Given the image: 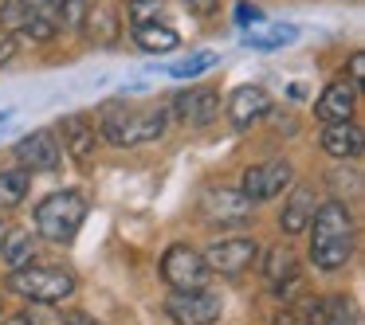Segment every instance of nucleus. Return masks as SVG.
<instances>
[{
	"mask_svg": "<svg viewBox=\"0 0 365 325\" xmlns=\"http://www.w3.org/2000/svg\"><path fill=\"white\" fill-rule=\"evenodd\" d=\"M310 259L318 270H341L354 259V243H357V223L349 215V208L341 200H326L314 208L310 215Z\"/></svg>",
	"mask_w": 365,
	"mask_h": 325,
	"instance_id": "obj_1",
	"label": "nucleus"
},
{
	"mask_svg": "<svg viewBox=\"0 0 365 325\" xmlns=\"http://www.w3.org/2000/svg\"><path fill=\"white\" fill-rule=\"evenodd\" d=\"M98 129L110 145H145L169 129V106L161 102H126L114 98L98 110Z\"/></svg>",
	"mask_w": 365,
	"mask_h": 325,
	"instance_id": "obj_2",
	"label": "nucleus"
},
{
	"mask_svg": "<svg viewBox=\"0 0 365 325\" xmlns=\"http://www.w3.org/2000/svg\"><path fill=\"white\" fill-rule=\"evenodd\" d=\"M83 220H87V200L83 192L63 188V192H51L36 204V231L51 243H71L79 235Z\"/></svg>",
	"mask_w": 365,
	"mask_h": 325,
	"instance_id": "obj_3",
	"label": "nucleus"
},
{
	"mask_svg": "<svg viewBox=\"0 0 365 325\" xmlns=\"http://www.w3.org/2000/svg\"><path fill=\"white\" fill-rule=\"evenodd\" d=\"M9 290L32 302H63L75 294V275L63 267H20L9 275Z\"/></svg>",
	"mask_w": 365,
	"mask_h": 325,
	"instance_id": "obj_4",
	"label": "nucleus"
},
{
	"mask_svg": "<svg viewBox=\"0 0 365 325\" xmlns=\"http://www.w3.org/2000/svg\"><path fill=\"white\" fill-rule=\"evenodd\" d=\"M0 32L9 40L48 43L56 36V16L40 9L36 0H0Z\"/></svg>",
	"mask_w": 365,
	"mask_h": 325,
	"instance_id": "obj_5",
	"label": "nucleus"
},
{
	"mask_svg": "<svg viewBox=\"0 0 365 325\" xmlns=\"http://www.w3.org/2000/svg\"><path fill=\"white\" fill-rule=\"evenodd\" d=\"M200 220L208 228H244L252 223V200L240 188H224V184H208L200 192Z\"/></svg>",
	"mask_w": 365,
	"mask_h": 325,
	"instance_id": "obj_6",
	"label": "nucleus"
},
{
	"mask_svg": "<svg viewBox=\"0 0 365 325\" xmlns=\"http://www.w3.org/2000/svg\"><path fill=\"white\" fill-rule=\"evenodd\" d=\"M161 278H165L173 290H205L208 262L200 251H192V247H185V243H173L161 255Z\"/></svg>",
	"mask_w": 365,
	"mask_h": 325,
	"instance_id": "obj_7",
	"label": "nucleus"
},
{
	"mask_svg": "<svg viewBox=\"0 0 365 325\" xmlns=\"http://www.w3.org/2000/svg\"><path fill=\"white\" fill-rule=\"evenodd\" d=\"M291 161L275 157V161H263V165H252L240 181V192H244L252 204H263V200H275L279 192L291 184Z\"/></svg>",
	"mask_w": 365,
	"mask_h": 325,
	"instance_id": "obj_8",
	"label": "nucleus"
},
{
	"mask_svg": "<svg viewBox=\"0 0 365 325\" xmlns=\"http://www.w3.org/2000/svg\"><path fill=\"white\" fill-rule=\"evenodd\" d=\"M165 309L177 325H212L220 317V298L212 290H177Z\"/></svg>",
	"mask_w": 365,
	"mask_h": 325,
	"instance_id": "obj_9",
	"label": "nucleus"
},
{
	"mask_svg": "<svg viewBox=\"0 0 365 325\" xmlns=\"http://www.w3.org/2000/svg\"><path fill=\"white\" fill-rule=\"evenodd\" d=\"M255 259H259V247H255L252 239H220V243H212L205 255L208 270H216V275H224V278L244 275Z\"/></svg>",
	"mask_w": 365,
	"mask_h": 325,
	"instance_id": "obj_10",
	"label": "nucleus"
},
{
	"mask_svg": "<svg viewBox=\"0 0 365 325\" xmlns=\"http://www.w3.org/2000/svg\"><path fill=\"white\" fill-rule=\"evenodd\" d=\"M59 157H63V149H59L56 134H48V129H36V134H28V137H20V142H16L20 169H32V173H51V169L59 165Z\"/></svg>",
	"mask_w": 365,
	"mask_h": 325,
	"instance_id": "obj_11",
	"label": "nucleus"
},
{
	"mask_svg": "<svg viewBox=\"0 0 365 325\" xmlns=\"http://www.w3.org/2000/svg\"><path fill=\"white\" fill-rule=\"evenodd\" d=\"M173 114L185 122V126L205 129L208 122L220 114V95H216L212 87H189V90H181V95L173 98Z\"/></svg>",
	"mask_w": 365,
	"mask_h": 325,
	"instance_id": "obj_12",
	"label": "nucleus"
},
{
	"mask_svg": "<svg viewBox=\"0 0 365 325\" xmlns=\"http://www.w3.org/2000/svg\"><path fill=\"white\" fill-rule=\"evenodd\" d=\"M354 102H357V87L346 79H338V82H330V87L322 90V98L314 102V118L322 122V126L349 122L354 118Z\"/></svg>",
	"mask_w": 365,
	"mask_h": 325,
	"instance_id": "obj_13",
	"label": "nucleus"
},
{
	"mask_svg": "<svg viewBox=\"0 0 365 325\" xmlns=\"http://www.w3.org/2000/svg\"><path fill=\"white\" fill-rule=\"evenodd\" d=\"M271 114V95L263 87H240L228 102V118L236 129H252L259 118Z\"/></svg>",
	"mask_w": 365,
	"mask_h": 325,
	"instance_id": "obj_14",
	"label": "nucleus"
},
{
	"mask_svg": "<svg viewBox=\"0 0 365 325\" xmlns=\"http://www.w3.org/2000/svg\"><path fill=\"white\" fill-rule=\"evenodd\" d=\"M361 145H365V137H361V126H354V118L334 122V126L322 129V149L330 153V157H338V161L361 157Z\"/></svg>",
	"mask_w": 365,
	"mask_h": 325,
	"instance_id": "obj_15",
	"label": "nucleus"
},
{
	"mask_svg": "<svg viewBox=\"0 0 365 325\" xmlns=\"http://www.w3.org/2000/svg\"><path fill=\"white\" fill-rule=\"evenodd\" d=\"M263 275H267V282L275 286V290H283V286L299 282V259H294V251L287 243L271 247L267 255H263Z\"/></svg>",
	"mask_w": 365,
	"mask_h": 325,
	"instance_id": "obj_16",
	"label": "nucleus"
},
{
	"mask_svg": "<svg viewBox=\"0 0 365 325\" xmlns=\"http://www.w3.org/2000/svg\"><path fill=\"white\" fill-rule=\"evenodd\" d=\"M134 43L142 51L165 55V51L181 48V36H177L173 24H165V20H150V24H134Z\"/></svg>",
	"mask_w": 365,
	"mask_h": 325,
	"instance_id": "obj_17",
	"label": "nucleus"
},
{
	"mask_svg": "<svg viewBox=\"0 0 365 325\" xmlns=\"http://www.w3.org/2000/svg\"><path fill=\"white\" fill-rule=\"evenodd\" d=\"M314 192L307 188V184H299V188L291 192V200H287L283 215H279V228L287 231V235H299L302 228L310 223V215H314Z\"/></svg>",
	"mask_w": 365,
	"mask_h": 325,
	"instance_id": "obj_18",
	"label": "nucleus"
},
{
	"mask_svg": "<svg viewBox=\"0 0 365 325\" xmlns=\"http://www.w3.org/2000/svg\"><path fill=\"white\" fill-rule=\"evenodd\" d=\"M59 129H63L67 153H71L75 161H91V153H95V126H87L83 114H71V118L59 122Z\"/></svg>",
	"mask_w": 365,
	"mask_h": 325,
	"instance_id": "obj_19",
	"label": "nucleus"
},
{
	"mask_svg": "<svg viewBox=\"0 0 365 325\" xmlns=\"http://www.w3.org/2000/svg\"><path fill=\"white\" fill-rule=\"evenodd\" d=\"M32 255H36V239H32V231L12 228L9 235H4V243H0V259L9 262L12 270L28 267V262H32Z\"/></svg>",
	"mask_w": 365,
	"mask_h": 325,
	"instance_id": "obj_20",
	"label": "nucleus"
},
{
	"mask_svg": "<svg viewBox=\"0 0 365 325\" xmlns=\"http://www.w3.org/2000/svg\"><path fill=\"white\" fill-rule=\"evenodd\" d=\"M294 36H299V28H294V24H271V28H263V32H247L244 36V48L275 51V48H283V43H291Z\"/></svg>",
	"mask_w": 365,
	"mask_h": 325,
	"instance_id": "obj_21",
	"label": "nucleus"
},
{
	"mask_svg": "<svg viewBox=\"0 0 365 325\" xmlns=\"http://www.w3.org/2000/svg\"><path fill=\"white\" fill-rule=\"evenodd\" d=\"M28 196V169H0V208H16Z\"/></svg>",
	"mask_w": 365,
	"mask_h": 325,
	"instance_id": "obj_22",
	"label": "nucleus"
},
{
	"mask_svg": "<svg viewBox=\"0 0 365 325\" xmlns=\"http://www.w3.org/2000/svg\"><path fill=\"white\" fill-rule=\"evenodd\" d=\"M275 325H322V298H307L302 306H287Z\"/></svg>",
	"mask_w": 365,
	"mask_h": 325,
	"instance_id": "obj_23",
	"label": "nucleus"
},
{
	"mask_svg": "<svg viewBox=\"0 0 365 325\" xmlns=\"http://www.w3.org/2000/svg\"><path fill=\"white\" fill-rule=\"evenodd\" d=\"M130 28L134 24H150V20H165V4L161 0H130Z\"/></svg>",
	"mask_w": 365,
	"mask_h": 325,
	"instance_id": "obj_24",
	"label": "nucleus"
},
{
	"mask_svg": "<svg viewBox=\"0 0 365 325\" xmlns=\"http://www.w3.org/2000/svg\"><path fill=\"white\" fill-rule=\"evenodd\" d=\"M212 63H216L212 51H197V55H189L185 63H173V67H169V75H173V79H192V75L208 71Z\"/></svg>",
	"mask_w": 365,
	"mask_h": 325,
	"instance_id": "obj_25",
	"label": "nucleus"
},
{
	"mask_svg": "<svg viewBox=\"0 0 365 325\" xmlns=\"http://www.w3.org/2000/svg\"><path fill=\"white\" fill-rule=\"evenodd\" d=\"M322 325H354L349 302H346V298H330V302H322Z\"/></svg>",
	"mask_w": 365,
	"mask_h": 325,
	"instance_id": "obj_26",
	"label": "nucleus"
},
{
	"mask_svg": "<svg viewBox=\"0 0 365 325\" xmlns=\"http://www.w3.org/2000/svg\"><path fill=\"white\" fill-rule=\"evenodd\" d=\"M181 4L192 12V16H208V12H216V0H181Z\"/></svg>",
	"mask_w": 365,
	"mask_h": 325,
	"instance_id": "obj_27",
	"label": "nucleus"
},
{
	"mask_svg": "<svg viewBox=\"0 0 365 325\" xmlns=\"http://www.w3.org/2000/svg\"><path fill=\"white\" fill-rule=\"evenodd\" d=\"M63 325H103V321H95V317L83 314V309H71V314L63 317Z\"/></svg>",
	"mask_w": 365,
	"mask_h": 325,
	"instance_id": "obj_28",
	"label": "nucleus"
},
{
	"mask_svg": "<svg viewBox=\"0 0 365 325\" xmlns=\"http://www.w3.org/2000/svg\"><path fill=\"white\" fill-rule=\"evenodd\" d=\"M12 48H16V43H12L9 36L0 32V67H4V63H9V59H12Z\"/></svg>",
	"mask_w": 365,
	"mask_h": 325,
	"instance_id": "obj_29",
	"label": "nucleus"
},
{
	"mask_svg": "<svg viewBox=\"0 0 365 325\" xmlns=\"http://www.w3.org/2000/svg\"><path fill=\"white\" fill-rule=\"evenodd\" d=\"M365 59H361V51H357V55L354 59H349V75H354V87H357V82H361V71H365Z\"/></svg>",
	"mask_w": 365,
	"mask_h": 325,
	"instance_id": "obj_30",
	"label": "nucleus"
},
{
	"mask_svg": "<svg viewBox=\"0 0 365 325\" xmlns=\"http://www.w3.org/2000/svg\"><path fill=\"white\" fill-rule=\"evenodd\" d=\"M236 16H240V24H247V20H259V12H255V9H247V4H240V9H236Z\"/></svg>",
	"mask_w": 365,
	"mask_h": 325,
	"instance_id": "obj_31",
	"label": "nucleus"
},
{
	"mask_svg": "<svg viewBox=\"0 0 365 325\" xmlns=\"http://www.w3.org/2000/svg\"><path fill=\"white\" fill-rule=\"evenodd\" d=\"M4 325H32V317H28V314H16V317H9Z\"/></svg>",
	"mask_w": 365,
	"mask_h": 325,
	"instance_id": "obj_32",
	"label": "nucleus"
},
{
	"mask_svg": "<svg viewBox=\"0 0 365 325\" xmlns=\"http://www.w3.org/2000/svg\"><path fill=\"white\" fill-rule=\"evenodd\" d=\"M36 4H40V9H56L59 0H36Z\"/></svg>",
	"mask_w": 365,
	"mask_h": 325,
	"instance_id": "obj_33",
	"label": "nucleus"
},
{
	"mask_svg": "<svg viewBox=\"0 0 365 325\" xmlns=\"http://www.w3.org/2000/svg\"><path fill=\"white\" fill-rule=\"evenodd\" d=\"M4 118H9V114H0V122H4Z\"/></svg>",
	"mask_w": 365,
	"mask_h": 325,
	"instance_id": "obj_34",
	"label": "nucleus"
},
{
	"mask_svg": "<svg viewBox=\"0 0 365 325\" xmlns=\"http://www.w3.org/2000/svg\"><path fill=\"white\" fill-rule=\"evenodd\" d=\"M0 309H4V302H0Z\"/></svg>",
	"mask_w": 365,
	"mask_h": 325,
	"instance_id": "obj_35",
	"label": "nucleus"
}]
</instances>
